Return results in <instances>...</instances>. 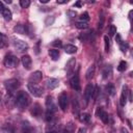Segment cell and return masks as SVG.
I'll return each mask as SVG.
<instances>
[{"label": "cell", "mask_w": 133, "mask_h": 133, "mask_svg": "<svg viewBox=\"0 0 133 133\" xmlns=\"http://www.w3.org/2000/svg\"><path fill=\"white\" fill-rule=\"evenodd\" d=\"M76 27L78 28V29H86L87 27H88V24L86 23V22H81V21H78V22H76Z\"/></svg>", "instance_id": "83f0119b"}, {"label": "cell", "mask_w": 133, "mask_h": 133, "mask_svg": "<svg viewBox=\"0 0 133 133\" xmlns=\"http://www.w3.org/2000/svg\"><path fill=\"white\" fill-rule=\"evenodd\" d=\"M111 74H112V68H111L110 65L105 66V68H104V70H103V73H102L103 78H104V79H107L108 77H110V76H111Z\"/></svg>", "instance_id": "44dd1931"}, {"label": "cell", "mask_w": 133, "mask_h": 133, "mask_svg": "<svg viewBox=\"0 0 133 133\" xmlns=\"http://www.w3.org/2000/svg\"><path fill=\"white\" fill-rule=\"evenodd\" d=\"M79 110H80V108H79L78 101H77L76 99H74V100H73V112H74V114L78 116V115H79Z\"/></svg>", "instance_id": "4316f807"}, {"label": "cell", "mask_w": 133, "mask_h": 133, "mask_svg": "<svg viewBox=\"0 0 133 133\" xmlns=\"http://www.w3.org/2000/svg\"><path fill=\"white\" fill-rule=\"evenodd\" d=\"M21 62H22L23 66H24L26 70H30V69H31L32 60H31V57H30L29 55H23L22 58H21Z\"/></svg>", "instance_id": "5bb4252c"}, {"label": "cell", "mask_w": 133, "mask_h": 133, "mask_svg": "<svg viewBox=\"0 0 133 133\" xmlns=\"http://www.w3.org/2000/svg\"><path fill=\"white\" fill-rule=\"evenodd\" d=\"M3 46H4V44H3V42H2L1 39H0V48H2Z\"/></svg>", "instance_id": "bcb514c9"}, {"label": "cell", "mask_w": 133, "mask_h": 133, "mask_svg": "<svg viewBox=\"0 0 133 133\" xmlns=\"http://www.w3.org/2000/svg\"><path fill=\"white\" fill-rule=\"evenodd\" d=\"M14 31L17 32V33H20V34H26L27 33V28L23 24H18V25L15 26Z\"/></svg>", "instance_id": "ac0fdd59"}, {"label": "cell", "mask_w": 133, "mask_h": 133, "mask_svg": "<svg viewBox=\"0 0 133 133\" xmlns=\"http://www.w3.org/2000/svg\"><path fill=\"white\" fill-rule=\"evenodd\" d=\"M68 15H69L71 18H74V17L77 15V12H76V11H73V10H69V11H68Z\"/></svg>", "instance_id": "f35d334b"}, {"label": "cell", "mask_w": 133, "mask_h": 133, "mask_svg": "<svg viewBox=\"0 0 133 133\" xmlns=\"http://www.w3.org/2000/svg\"><path fill=\"white\" fill-rule=\"evenodd\" d=\"M56 3L57 4H64V3H68V0H57Z\"/></svg>", "instance_id": "60d3db41"}, {"label": "cell", "mask_w": 133, "mask_h": 133, "mask_svg": "<svg viewBox=\"0 0 133 133\" xmlns=\"http://www.w3.org/2000/svg\"><path fill=\"white\" fill-rule=\"evenodd\" d=\"M6 3H11V0H5Z\"/></svg>", "instance_id": "7dc6e473"}, {"label": "cell", "mask_w": 133, "mask_h": 133, "mask_svg": "<svg viewBox=\"0 0 133 133\" xmlns=\"http://www.w3.org/2000/svg\"><path fill=\"white\" fill-rule=\"evenodd\" d=\"M103 23H104V17L101 15V21H99V29L103 27Z\"/></svg>", "instance_id": "74e56055"}, {"label": "cell", "mask_w": 133, "mask_h": 133, "mask_svg": "<svg viewBox=\"0 0 133 133\" xmlns=\"http://www.w3.org/2000/svg\"><path fill=\"white\" fill-rule=\"evenodd\" d=\"M105 88H106V91H107L108 95H110V96H114V94H115V87H114L113 84L109 83V84L106 85Z\"/></svg>", "instance_id": "484cf974"}, {"label": "cell", "mask_w": 133, "mask_h": 133, "mask_svg": "<svg viewBox=\"0 0 133 133\" xmlns=\"http://www.w3.org/2000/svg\"><path fill=\"white\" fill-rule=\"evenodd\" d=\"M52 46H54L56 48H60V47H62V43H61L60 39H55V41H53Z\"/></svg>", "instance_id": "d590c367"}, {"label": "cell", "mask_w": 133, "mask_h": 133, "mask_svg": "<svg viewBox=\"0 0 133 133\" xmlns=\"http://www.w3.org/2000/svg\"><path fill=\"white\" fill-rule=\"evenodd\" d=\"M19 64V59L17 56H15L14 54H7L4 58V65L7 68H16Z\"/></svg>", "instance_id": "277c9868"}, {"label": "cell", "mask_w": 133, "mask_h": 133, "mask_svg": "<svg viewBox=\"0 0 133 133\" xmlns=\"http://www.w3.org/2000/svg\"><path fill=\"white\" fill-rule=\"evenodd\" d=\"M22 133H31V126L28 122H23L22 124Z\"/></svg>", "instance_id": "d4e9b609"}, {"label": "cell", "mask_w": 133, "mask_h": 133, "mask_svg": "<svg viewBox=\"0 0 133 133\" xmlns=\"http://www.w3.org/2000/svg\"><path fill=\"white\" fill-rule=\"evenodd\" d=\"M115 41H116V42H117L118 44H119V43L122 42V38H121V35H119L118 33H116V36H115Z\"/></svg>", "instance_id": "ab89813d"}, {"label": "cell", "mask_w": 133, "mask_h": 133, "mask_svg": "<svg viewBox=\"0 0 133 133\" xmlns=\"http://www.w3.org/2000/svg\"><path fill=\"white\" fill-rule=\"evenodd\" d=\"M0 12H1V15H2V17L4 18L5 21H10V20L12 19V14H11V11H10L7 7H5L1 1H0Z\"/></svg>", "instance_id": "ba28073f"}, {"label": "cell", "mask_w": 133, "mask_h": 133, "mask_svg": "<svg viewBox=\"0 0 133 133\" xmlns=\"http://www.w3.org/2000/svg\"><path fill=\"white\" fill-rule=\"evenodd\" d=\"M0 98H1V96H0Z\"/></svg>", "instance_id": "c3c4849f"}, {"label": "cell", "mask_w": 133, "mask_h": 133, "mask_svg": "<svg viewBox=\"0 0 133 133\" xmlns=\"http://www.w3.org/2000/svg\"><path fill=\"white\" fill-rule=\"evenodd\" d=\"M54 20H55V19H54V17H48V18H46V20H45V25L49 26V25L53 24Z\"/></svg>", "instance_id": "e575fe53"}, {"label": "cell", "mask_w": 133, "mask_h": 133, "mask_svg": "<svg viewBox=\"0 0 133 133\" xmlns=\"http://www.w3.org/2000/svg\"><path fill=\"white\" fill-rule=\"evenodd\" d=\"M128 91H129L128 86H127V85H124V86H123V90H122V95H121V98H119V104H121V106H125V105H126Z\"/></svg>", "instance_id": "e0dca14e"}, {"label": "cell", "mask_w": 133, "mask_h": 133, "mask_svg": "<svg viewBox=\"0 0 133 133\" xmlns=\"http://www.w3.org/2000/svg\"><path fill=\"white\" fill-rule=\"evenodd\" d=\"M70 85L73 89L75 90H80V81H79V76L78 74H75L71 79H70Z\"/></svg>", "instance_id": "7c38bea8"}, {"label": "cell", "mask_w": 133, "mask_h": 133, "mask_svg": "<svg viewBox=\"0 0 133 133\" xmlns=\"http://www.w3.org/2000/svg\"><path fill=\"white\" fill-rule=\"evenodd\" d=\"M97 116L98 117H100V119L104 123V124H108L109 123V115H108V113L102 108V107H99L98 109H97Z\"/></svg>", "instance_id": "9c48e42d"}, {"label": "cell", "mask_w": 133, "mask_h": 133, "mask_svg": "<svg viewBox=\"0 0 133 133\" xmlns=\"http://www.w3.org/2000/svg\"><path fill=\"white\" fill-rule=\"evenodd\" d=\"M39 2L45 4V3H48V2H49V0H39Z\"/></svg>", "instance_id": "f6af8a7d"}, {"label": "cell", "mask_w": 133, "mask_h": 133, "mask_svg": "<svg viewBox=\"0 0 133 133\" xmlns=\"http://www.w3.org/2000/svg\"><path fill=\"white\" fill-rule=\"evenodd\" d=\"M122 133H129L126 128H122Z\"/></svg>", "instance_id": "ee69618b"}, {"label": "cell", "mask_w": 133, "mask_h": 133, "mask_svg": "<svg viewBox=\"0 0 133 133\" xmlns=\"http://www.w3.org/2000/svg\"><path fill=\"white\" fill-rule=\"evenodd\" d=\"M99 92H100V90H99V86H95V88H94V94H92V98L94 99H97V97H98V95H99Z\"/></svg>", "instance_id": "8d00e7d4"}, {"label": "cell", "mask_w": 133, "mask_h": 133, "mask_svg": "<svg viewBox=\"0 0 133 133\" xmlns=\"http://www.w3.org/2000/svg\"><path fill=\"white\" fill-rule=\"evenodd\" d=\"M59 85V81L56 78H48L46 81V86L49 89H55Z\"/></svg>", "instance_id": "9a60e30c"}, {"label": "cell", "mask_w": 133, "mask_h": 133, "mask_svg": "<svg viewBox=\"0 0 133 133\" xmlns=\"http://www.w3.org/2000/svg\"><path fill=\"white\" fill-rule=\"evenodd\" d=\"M82 4H83V2H82V1H77L74 5H75V6H77V7H80V6H82Z\"/></svg>", "instance_id": "b9f144b4"}, {"label": "cell", "mask_w": 133, "mask_h": 133, "mask_svg": "<svg viewBox=\"0 0 133 133\" xmlns=\"http://www.w3.org/2000/svg\"><path fill=\"white\" fill-rule=\"evenodd\" d=\"M68 95L65 92H61L58 97V104H59V107L62 111H65L66 108H68Z\"/></svg>", "instance_id": "8992f818"}, {"label": "cell", "mask_w": 133, "mask_h": 133, "mask_svg": "<svg viewBox=\"0 0 133 133\" xmlns=\"http://www.w3.org/2000/svg\"><path fill=\"white\" fill-rule=\"evenodd\" d=\"M75 64H76V59L75 58H71L66 64H65V71H66V74L70 76L73 74L74 70H75Z\"/></svg>", "instance_id": "4fadbf2b"}, {"label": "cell", "mask_w": 133, "mask_h": 133, "mask_svg": "<svg viewBox=\"0 0 133 133\" xmlns=\"http://www.w3.org/2000/svg\"><path fill=\"white\" fill-rule=\"evenodd\" d=\"M14 46L20 52H24V51H26L28 49V44L26 42H24L22 39H18V38L14 39Z\"/></svg>", "instance_id": "52a82bcc"}, {"label": "cell", "mask_w": 133, "mask_h": 133, "mask_svg": "<svg viewBox=\"0 0 133 133\" xmlns=\"http://www.w3.org/2000/svg\"><path fill=\"white\" fill-rule=\"evenodd\" d=\"M43 78V73L41 71H35L29 76V83H36L39 82Z\"/></svg>", "instance_id": "8fae6325"}, {"label": "cell", "mask_w": 133, "mask_h": 133, "mask_svg": "<svg viewBox=\"0 0 133 133\" xmlns=\"http://www.w3.org/2000/svg\"><path fill=\"white\" fill-rule=\"evenodd\" d=\"M49 55L53 60H57L59 58V51L56 49H50L49 50Z\"/></svg>", "instance_id": "cb8c5ba5"}, {"label": "cell", "mask_w": 133, "mask_h": 133, "mask_svg": "<svg viewBox=\"0 0 133 133\" xmlns=\"http://www.w3.org/2000/svg\"><path fill=\"white\" fill-rule=\"evenodd\" d=\"M104 42H105V51L108 52L109 48H110V41H109V37L107 35L104 36Z\"/></svg>", "instance_id": "1f68e13d"}, {"label": "cell", "mask_w": 133, "mask_h": 133, "mask_svg": "<svg viewBox=\"0 0 133 133\" xmlns=\"http://www.w3.org/2000/svg\"><path fill=\"white\" fill-rule=\"evenodd\" d=\"M94 88H95V85L92 83H88L84 89V101H85V104L87 105L88 102L90 101V99L92 98V94H94Z\"/></svg>", "instance_id": "5b68a950"}, {"label": "cell", "mask_w": 133, "mask_h": 133, "mask_svg": "<svg viewBox=\"0 0 133 133\" xmlns=\"http://www.w3.org/2000/svg\"><path fill=\"white\" fill-rule=\"evenodd\" d=\"M119 47H121V50H122L123 52H126V51L128 50V48H129V44H128L127 42L122 41V42L119 43Z\"/></svg>", "instance_id": "4dcf8cb0"}, {"label": "cell", "mask_w": 133, "mask_h": 133, "mask_svg": "<svg viewBox=\"0 0 133 133\" xmlns=\"http://www.w3.org/2000/svg\"><path fill=\"white\" fill-rule=\"evenodd\" d=\"M74 131H75L74 124L70 122V123H68V124L65 125V127H64V129H63L62 133H74Z\"/></svg>", "instance_id": "7402d4cb"}, {"label": "cell", "mask_w": 133, "mask_h": 133, "mask_svg": "<svg viewBox=\"0 0 133 133\" xmlns=\"http://www.w3.org/2000/svg\"><path fill=\"white\" fill-rule=\"evenodd\" d=\"M46 107H47V111H50L52 113H54L57 110L56 105L54 103V100H53V98L51 96H48L46 98Z\"/></svg>", "instance_id": "30bf717a"}, {"label": "cell", "mask_w": 133, "mask_h": 133, "mask_svg": "<svg viewBox=\"0 0 133 133\" xmlns=\"http://www.w3.org/2000/svg\"><path fill=\"white\" fill-rule=\"evenodd\" d=\"M63 49H64V52L68 54H74L77 52V47L74 45H71V44H66L63 47Z\"/></svg>", "instance_id": "d6986e66"}, {"label": "cell", "mask_w": 133, "mask_h": 133, "mask_svg": "<svg viewBox=\"0 0 133 133\" xmlns=\"http://www.w3.org/2000/svg\"><path fill=\"white\" fill-rule=\"evenodd\" d=\"M15 104L17 106V108H19L20 110H24L26 109L29 104H30V97L27 92L25 91H20L15 100Z\"/></svg>", "instance_id": "6da1fadb"}, {"label": "cell", "mask_w": 133, "mask_h": 133, "mask_svg": "<svg viewBox=\"0 0 133 133\" xmlns=\"http://www.w3.org/2000/svg\"><path fill=\"white\" fill-rule=\"evenodd\" d=\"M108 33H109L110 36L115 35V33H116V27H115L114 25H111V26L109 27V31H108Z\"/></svg>", "instance_id": "836d02e7"}, {"label": "cell", "mask_w": 133, "mask_h": 133, "mask_svg": "<svg viewBox=\"0 0 133 133\" xmlns=\"http://www.w3.org/2000/svg\"><path fill=\"white\" fill-rule=\"evenodd\" d=\"M78 133H86V129L85 128H80L78 130Z\"/></svg>", "instance_id": "7bdbcfd3"}, {"label": "cell", "mask_w": 133, "mask_h": 133, "mask_svg": "<svg viewBox=\"0 0 133 133\" xmlns=\"http://www.w3.org/2000/svg\"><path fill=\"white\" fill-rule=\"evenodd\" d=\"M126 69H127V62L125 60H122L117 65V71L118 72H124Z\"/></svg>", "instance_id": "f1b7e54d"}, {"label": "cell", "mask_w": 133, "mask_h": 133, "mask_svg": "<svg viewBox=\"0 0 133 133\" xmlns=\"http://www.w3.org/2000/svg\"><path fill=\"white\" fill-rule=\"evenodd\" d=\"M27 88H28V91L33 96V97H36V98H39L43 96L44 94V90L41 86H38L37 84L35 83H28L27 84Z\"/></svg>", "instance_id": "3957f363"}, {"label": "cell", "mask_w": 133, "mask_h": 133, "mask_svg": "<svg viewBox=\"0 0 133 133\" xmlns=\"http://www.w3.org/2000/svg\"><path fill=\"white\" fill-rule=\"evenodd\" d=\"M89 20V15H88V12H83V14H81V16L79 17V21H81V22H86L87 23V21Z\"/></svg>", "instance_id": "f546056e"}, {"label": "cell", "mask_w": 133, "mask_h": 133, "mask_svg": "<svg viewBox=\"0 0 133 133\" xmlns=\"http://www.w3.org/2000/svg\"><path fill=\"white\" fill-rule=\"evenodd\" d=\"M30 112H31V114H32L34 117H38V116H41V114H42V112H43L42 106H41L38 103L33 104V106H32Z\"/></svg>", "instance_id": "2e32d148"}, {"label": "cell", "mask_w": 133, "mask_h": 133, "mask_svg": "<svg viewBox=\"0 0 133 133\" xmlns=\"http://www.w3.org/2000/svg\"><path fill=\"white\" fill-rule=\"evenodd\" d=\"M20 5H21V7L26 8L30 5V1L29 0H20Z\"/></svg>", "instance_id": "d6a6232c"}, {"label": "cell", "mask_w": 133, "mask_h": 133, "mask_svg": "<svg viewBox=\"0 0 133 133\" xmlns=\"http://www.w3.org/2000/svg\"><path fill=\"white\" fill-rule=\"evenodd\" d=\"M95 64H91L88 69H87V71H86V73H85V78L87 79V80H90L92 77H94V75H95Z\"/></svg>", "instance_id": "ffe728a7"}, {"label": "cell", "mask_w": 133, "mask_h": 133, "mask_svg": "<svg viewBox=\"0 0 133 133\" xmlns=\"http://www.w3.org/2000/svg\"><path fill=\"white\" fill-rule=\"evenodd\" d=\"M4 85H5V88L7 89V91L9 94H12L14 91H16L19 88L20 82H19V80L12 78V79H8V80L4 81Z\"/></svg>", "instance_id": "7a4b0ae2"}, {"label": "cell", "mask_w": 133, "mask_h": 133, "mask_svg": "<svg viewBox=\"0 0 133 133\" xmlns=\"http://www.w3.org/2000/svg\"><path fill=\"white\" fill-rule=\"evenodd\" d=\"M78 116H79V121L81 123H88L89 119H90V115L87 112H83V113L79 114Z\"/></svg>", "instance_id": "603a6c76"}]
</instances>
